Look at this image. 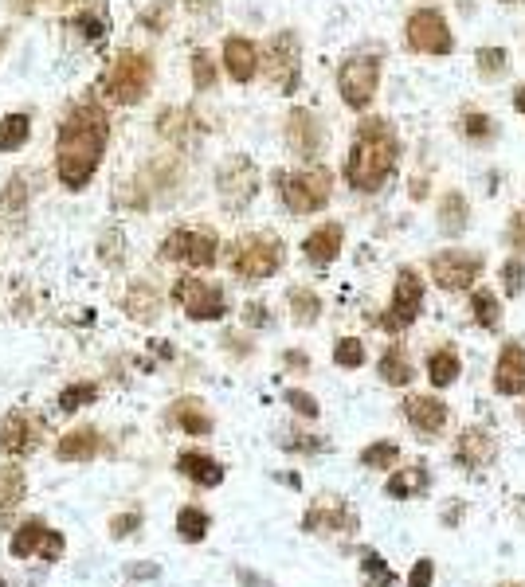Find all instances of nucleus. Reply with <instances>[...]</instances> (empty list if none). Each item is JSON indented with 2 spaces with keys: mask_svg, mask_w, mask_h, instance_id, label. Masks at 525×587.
Returning <instances> with one entry per match:
<instances>
[{
  "mask_svg": "<svg viewBox=\"0 0 525 587\" xmlns=\"http://www.w3.org/2000/svg\"><path fill=\"white\" fill-rule=\"evenodd\" d=\"M106 145H110V114L91 98L75 102L55 130V181L67 192H83L102 169Z\"/></svg>",
  "mask_w": 525,
  "mask_h": 587,
  "instance_id": "obj_1",
  "label": "nucleus"
},
{
  "mask_svg": "<svg viewBox=\"0 0 525 587\" xmlns=\"http://www.w3.org/2000/svg\"><path fill=\"white\" fill-rule=\"evenodd\" d=\"M396 161H400V137L392 130V122L369 118L353 134L349 161H345V181L353 184L357 192L373 196L396 177Z\"/></svg>",
  "mask_w": 525,
  "mask_h": 587,
  "instance_id": "obj_2",
  "label": "nucleus"
},
{
  "mask_svg": "<svg viewBox=\"0 0 525 587\" xmlns=\"http://www.w3.org/2000/svg\"><path fill=\"white\" fill-rule=\"evenodd\" d=\"M153 79H157V67H153V59L145 55V51H122L114 63H110V71H106V94L118 102V106H138L149 98L153 91Z\"/></svg>",
  "mask_w": 525,
  "mask_h": 587,
  "instance_id": "obj_3",
  "label": "nucleus"
},
{
  "mask_svg": "<svg viewBox=\"0 0 525 587\" xmlns=\"http://www.w3.org/2000/svg\"><path fill=\"white\" fill-rule=\"evenodd\" d=\"M232 274L243 282H263L283 271V243L271 231H251L232 243Z\"/></svg>",
  "mask_w": 525,
  "mask_h": 587,
  "instance_id": "obj_4",
  "label": "nucleus"
},
{
  "mask_svg": "<svg viewBox=\"0 0 525 587\" xmlns=\"http://www.w3.org/2000/svg\"><path fill=\"white\" fill-rule=\"evenodd\" d=\"M279 200L287 204L294 216H314L330 204V192H334V177L330 169L322 165H310L302 173H279Z\"/></svg>",
  "mask_w": 525,
  "mask_h": 587,
  "instance_id": "obj_5",
  "label": "nucleus"
},
{
  "mask_svg": "<svg viewBox=\"0 0 525 587\" xmlns=\"http://www.w3.org/2000/svg\"><path fill=\"white\" fill-rule=\"evenodd\" d=\"M259 67L267 75V83L279 94H294L298 91V79H302V44L294 32H279L267 51L259 55Z\"/></svg>",
  "mask_w": 525,
  "mask_h": 587,
  "instance_id": "obj_6",
  "label": "nucleus"
},
{
  "mask_svg": "<svg viewBox=\"0 0 525 587\" xmlns=\"http://www.w3.org/2000/svg\"><path fill=\"white\" fill-rule=\"evenodd\" d=\"M161 259L169 263H185V267H196V271H208L216 267L220 259V243L212 231H200V227H177L161 239Z\"/></svg>",
  "mask_w": 525,
  "mask_h": 587,
  "instance_id": "obj_7",
  "label": "nucleus"
},
{
  "mask_svg": "<svg viewBox=\"0 0 525 587\" xmlns=\"http://www.w3.org/2000/svg\"><path fill=\"white\" fill-rule=\"evenodd\" d=\"M259 165L247 157V153H236V157H228L224 165H220V173H216V196H220V204L228 208V212H243L255 196H259Z\"/></svg>",
  "mask_w": 525,
  "mask_h": 587,
  "instance_id": "obj_8",
  "label": "nucleus"
},
{
  "mask_svg": "<svg viewBox=\"0 0 525 587\" xmlns=\"http://www.w3.org/2000/svg\"><path fill=\"white\" fill-rule=\"evenodd\" d=\"M377 87H381V59L377 55H353V59L341 63L337 91H341V102L349 110H365L377 98Z\"/></svg>",
  "mask_w": 525,
  "mask_h": 587,
  "instance_id": "obj_9",
  "label": "nucleus"
},
{
  "mask_svg": "<svg viewBox=\"0 0 525 587\" xmlns=\"http://www.w3.org/2000/svg\"><path fill=\"white\" fill-rule=\"evenodd\" d=\"M173 302L192 317V321H220L228 317V294L216 286V282H204V278H177L173 286Z\"/></svg>",
  "mask_w": 525,
  "mask_h": 587,
  "instance_id": "obj_10",
  "label": "nucleus"
},
{
  "mask_svg": "<svg viewBox=\"0 0 525 587\" xmlns=\"http://www.w3.org/2000/svg\"><path fill=\"white\" fill-rule=\"evenodd\" d=\"M424 310V282H420V274L412 271V267H400L396 271V286H392V302H388V314L381 317L384 329H392V333H400V329H408L416 317Z\"/></svg>",
  "mask_w": 525,
  "mask_h": 587,
  "instance_id": "obj_11",
  "label": "nucleus"
},
{
  "mask_svg": "<svg viewBox=\"0 0 525 587\" xmlns=\"http://www.w3.org/2000/svg\"><path fill=\"white\" fill-rule=\"evenodd\" d=\"M408 47L420 55H451L455 51V36L443 20V12L435 8H420L408 16Z\"/></svg>",
  "mask_w": 525,
  "mask_h": 587,
  "instance_id": "obj_12",
  "label": "nucleus"
},
{
  "mask_svg": "<svg viewBox=\"0 0 525 587\" xmlns=\"http://www.w3.org/2000/svg\"><path fill=\"white\" fill-rule=\"evenodd\" d=\"M482 267H486V259L475 251H439L431 259V282L443 290H471Z\"/></svg>",
  "mask_w": 525,
  "mask_h": 587,
  "instance_id": "obj_13",
  "label": "nucleus"
},
{
  "mask_svg": "<svg viewBox=\"0 0 525 587\" xmlns=\"http://www.w3.org/2000/svg\"><path fill=\"white\" fill-rule=\"evenodd\" d=\"M302 533L310 537H341V533H357V513L341 501V497H318L306 517H302Z\"/></svg>",
  "mask_w": 525,
  "mask_h": 587,
  "instance_id": "obj_14",
  "label": "nucleus"
},
{
  "mask_svg": "<svg viewBox=\"0 0 525 587\" xmlns=\"http://www.w3.org/2000/svg\"><path fill=\"white\" fill-rule=\"evenodd\" d=\"M12 556H20V560H28V556H44L48 564H55L59 556H63V548H67V541H63V533H55V529H48L40 517H32V521H24L16 533H12Z\"/></svg>",
  "mask_w": 525,
  "mask_h": 587,
  "instance_id": "obj_15",
  "label": "nucleus"
},
{
  "mask_svg": "<svg viewBox=\"0 0 525 587\" xmlns=\"http://www.w3.org/2000/svg\"><path fill=\"white\" fill-rule=\"evenodd\" d=\"M40 435H44V419H36L32 411L16 407L0 423V451L12 454V458H24V454H32L40 447Z\"/></svg>",
  "mask_w": 525,
  "mask_h": 587,
  "instance_id": "obj_16",
  "label": "nucleus"
},
{
  "mask_svg": "<svg viewBox=\"0 0 525 587\" xmlns=\"http://www.w3.org/2000/svg\"><path fill=\"white\" fill-rule=\"evenodd\" d=\"M287 145L294 149V157L318 165L322 149H326V126L318 122L314 110H290L287 118Z\"/></svg>",
  "mask_w": 525,
  "mask_h": 587,
  "instance_id": "obj_17",
  "label": "nucleus"
},
{
  "mask_svg": "<svg viewBox=\"0 0 525 587\" xmlns=\"http://www.w3.org/2000/svg\"><path fill=\"white\" fill-rule=\"evenodd\" d=\"M494 392L498 396H522L525 392V345L506 341L494 364Z\"/></svg>",
  "mask_w": 525,
  "mask_h": 587,
  "instance_id": "obj_18",
  "label": "nucleus"
},
{
  "mask_svg": "<svg viewBox=\"0 0 525 587\" xmlns=\"http://www.w3.org/2000/svg\"><path fill=\"white\" fill-rule=\"evenodd\" d=\"M224 71L232 83H251L259 75V47L247 36H228L224 40Z\"/></svg>",
  "mask_w": 525,
  "mask_h": 587,
  "instance_id": "obj_19",
  "label": "nucleus"
},
{
  "mask_svg": "<svg viewBox=\"0 0 525 587\" xmlns=\"http://www.w3.org/2000/svg\"><path fill=\"white\" fill-rule=\"evenodd\" d=\"M404 419L420 435H439L447 427V404L435 396H408L404 400Z\"/></svg>",
  "mask_w": 525,
  "mask_h": 587,
  "instance_id": "obj_20",
  "label": "nucleus"
},
{
  "mask_svg": "<svg viewBox=\"0 0 525 587\" xmlns=\"http://www.w3.org/2000/svg\"><path fill=\"white\" fill-rule=\"evenodd\" d=\"M494 435L490 431H482V427H467L459 439H455V462L459 466H467V470H482V466H490L494 462Z\"/></svg>",
  "mask_w": 525,
  "mask_h": 587,
  "instance_id": "obj_21",
  "label": "nucleus"
},
{
  "mask_svg": "<svg viewBox=\"0 0 525 587\" xmlns=\"http://www.w3.org/2000/svg\"><path fill=\"white\" fill-rule=\"evenodd\" d=\"M341 239H345L341 224L314 227V231L302 239V255H306V263H314V267H330L337 255H341Z\"/></svg>",
  "mask_w": 525,
  "mask_h": 587,
  "instance_id": "obj_22",
  "label": "nucleus"
},
{
  "mask_svg": "<svg viewBox=\"0 0 525 587\" xmlns=\"http://www.w3.org/2000/svg\"><path fill=\"white\" fill-rule=\"evenodd\" d=\"M102 454V435L95 427H75L55 443V458L59 462H91Z\"/></svg>",
  "mask_w": 525,
  "mask_h": 587,
  "instance_id": "obj_23",
  "label": "nucleus"
},
{
  "mask_svg": "<svg viewBox=\"0 0 525 587\" xmlns=\"http://www.w3.org/2000/svg\"><path fill=\"white\" fill-rule=\"evenodd\" d=\"M71 28L87 40V44H102L110 36V12H106V0H83L71 16Z\"/></svg>",
  "mask_w": 525,
  "mask_h": 587,
  "instance_id": "obj_24",
  "label": "nucleus"
},
{
  "mask_svg": "<svg viewBox=\"0 0 525 587\" xmlns=\"http://www.w3.org/2000/svg\"><path fill=\"white\" fill-rule=\"evenodd\" d=\"M177 470H181L189 482L204 486V490H216V486L224 482V466L204 451H181L177 454Z\"/></svg>",
  "mask_w": 525,
  "mask_h": 587,
  "instance_id": "obj_25",
  "label": "nucleus"
},
{
  "mask_svg": "<svg viewBox=\"0 0 525 587\" xmlns=\"http://www.w3.org/2000/svg\"><path fill=\"white\" fill-rule=\"evenodd\" d=\"M377 372H381L384 384H392V388H404V384H412V376H416V368L408 361V353L400 349V345H388L381 353V361H377Z\"/></svg>",
  "mask_w": 525,
  "mask_h": 587,
  "instance_id": "obj_26",
  "label": "nucleus"
},
{
  "mask_svg": "<svg viewBox=\"0 0 525 587\" xmlns=\"http://www.w3.org/2000/svg\"><path fill=\"white\" fill-rule=\"evenodd\" d=\"M169 419H173L185 435H212V415L204 411L200 400H177L173 411H169Z\"/></svg>",
  "mask_w": 525,
  "mask_h": 587,
  "instance_id": "obj_27",
  "label": "nucleus"
},
{
  "mask_svg": "<svg viewBox=\"0 0 525 587\" xmlns=\"http://www.w3.org/2000/svg\"><path fill=\"white\" fill-rule=\"evenodd\" d=\"M122 306H126V314L134 317V321H153V317L161 314V298H157V290L149 282H134L126 290V298H122Z\"/></svg>",
  "mask_w": 525,
  "mask_h": 587,
  "instance_id": "obj_28",
  "label": "nucleus"
},
{
  "mask_svg": "<svg viewBox=\"0 0 525 587\" xmlns=\"http://www.w3.org/2000/svg\"><path fill=\"white\" fill-rule=\"evenodd\" d=\"M32 137V114H4L0 118V153H20Z\"/></svg>",
  "mask_w": 525,
  "mask_h": 587,
  "instance_id": "obj_29",
  "label": "nucleus"
},
{
  "mask_svg": "<svg viewBox=\"0 0 525 587\" xmlns=\"http://www.w3.org/2000/svg\"><path fill=\"white\" fill-rule=\"evenodd\" d=\"M459 372H463V361L455 349H435L428 357V380L435 388H451L459 380Z\"/></svg>",
  "mask_w": 525,
  "mask_h": 587,
  "instance_id": "obj_30",
  "label": "nucleus"
},
{
  "mask_svg": "<svg viewBox=\"0 0 525 587\" xmlns=\"http://www.w3.org/2000/svg\"><path fill=\"white\" fill-rule=\"evenodd\" d=\"M388 497H396V501H404V497L412 494H424L428 490V466H408V470H396L392 478H388Z\"/></svg>",
  "mask_w": 525,
  "mask_h": 587,
  "instance_id": "obj_31",
  "label": "nucleus"
},
{
  "mask_svg": "<svg viewBox=\"0 0 525 587\" xmlns=\"http://www.w3.org/2000/svg\"><path fill=\"white\" fill-rule=\"evenodd\" d=\"M28 494V478L20 466H0V517L12 513Z\"/></svg>",
  "mask_w": 525,
  "mask_h": 587,
  "instance_id": "obj_32",
  "label": "nucleus"
},
{
  "mask_svg": "<svg viewBox=\"0 0 525 587\" xmlns=\"http://www.w3.org/2000/svg\"><path fill=\"white\" fill-rule=\"evenodd\" d=\"M439 231L443 235H463L467 231V200H463V192H447L439 200Z\"/></svg>",
  "mask_w": 525,
  "mask_h": 587,
  "instance_id": "obj_33",
  "label": "nucleus"
},
{
  "mask_svg": "<svg viewBox=\"0 0 525 587\" xmlns=\"http://www.w3.org/2000/svg\"><path fill=\"white\" fill-rule=\"evenodd\" d=\"M208 529H212V517H208L200 505H185V509L177 513V537L185 544H200L208 537Z\"/></svg>",
  "mask_w": 525,
  "mask_h": 587,
  "instance_id": "obj_34",
  "label": "nucleus"
},
{
  "mask_svg": "<svg viewBox=\"0 0 525 587\" xmlns=\"http://www.w3.org/2000/svg\"><path fill=\"white\" fill-rule=\"evenodd\" d=\"M361 576H365V584L369 587H392L396 584V572L388 568V560H384L381 552H373V548H365V552H361Z\"/></svg>",
  "mask_w": 525,
  "mask_h": 587,
  "instance_id": "obj_35",
  "label": "nucleus"
},
{
  "mask_svg": "<svg viewBox=\"0 0 525 587\" xmlns=\"http://www.w3.org/2000/svg\"><path fill=\"white\" fill-rule=\"evenodd\" d=\"M290 314H294L298 325H314L318 314H322V298H318L314 290L298 286V290H290Z\"/></svg>",
  "mask_w": 525,
  "mask_h": 587,
  "instance_id": "obj_36",
  "label": "nucleus"
},
{
  "mask_svg": "<svg viewBox=\"0 0 525 587\" xmlns=\"http://www.w3.org/2000/svg\"><path fill=\"white\" fill-rule=\"evenodd\" d=\"M471 310H475V325L490 329V333L502 325V306H498V298L490 290H475L471 294Z\"/></svg>",
  "mask_w": 525,
  "mask_h": 587,
  "instance_id": "obj_37",
  "label": "nucleus"
},
{
  "mask_svg": "<svg viewBox=\"0 0 525 587\" xmlns=\"http://www.w3.org/2000/svg\"><path fill=\"white\" fill-rule=\"evenodd\" d=\"M400 462V447L396 443H388V439H381V443H369L365 451H361V466L365 470H392Z\"/></svg>",
  "mask_w": 525,
  "mask_h": 587,
  "instance_id": "obj_38",
  "label": "nucleus"
},
{
  "mask_svg": "<svg viewBox=\"0 0 525 587\" xmlns=\"http://www.w3.org/2000/svg\"><path fill=\"white\" fill-rule=\"evenodd\" d=\"M95 400H98V384L79 380V384H67L59 392V411H79V407H91Z\"/></svg>",
  "mask_w": 525,
  "mask_h": 587,
  "instance_id": "obj_39",
  "label": "nucleus"
},
{
  "mask_svg": "<svg viewBox=\"0 0 525 587\" xmlns=\"http://www.w3.org/2000/svg\"><path fill=\"white\" fill-rule=\"evenodd\" d=\"M192 87L196 91H212L216 87V59L208 51H196L192 55Z\"/></svg>",
  "mask_w": 525,
  "mask_h": 587,
  "instance_id": "obj_40",
  "label": "nucleus"
},
{
  "mask_svg": "<svg viewBox=\"0 0 525 587\" xmlns=\"http://www.w3.org/2000/svg\"><path fill=\"white\" fill-rule=\"evenodd\" d=\"M334 364L337 368H361V364H365V341L341 337L334 345Z\"/></svg>",
  "mask_w": 525,
  "mask_h": 587,
  "instance_id": "obj_41",
  "label": "nucleus"
},
{
  "mask_svg": "<svg viewBox=\"0 0 525 587\" xmlns=\"http://www.w3.org/2000/svg\"><path fill=\"white\" fill-rule=\"evenodd\" d=\"M24 204H28V188H24V177L16 173L12 181L4 184V192H0V212H24Z\"/></svg>",
  "mask_w": 525,
  "mask_h": 587,
  "instance_id": "obj_42",
  "label": "nucleus"
},
{
  "mask_svg": "<svg viewBox=\"0 0 525 587\" xmlns=\"http://www.w3.org/2000/svg\"><path fill=\"white\" fill-rule=\"evenodd\" d=\"M478 71H482V79H498L506 71V51L502 47H482L478 51Z\"/></svg>",
  "mask_w": 525,
  "mask_h": 587,
  "instance_id": "obj_43",
  "label": "nucleus"
},
{
  "mask_svg": "<svg viewBox=\"0 0 525 587\" xmlns=\"http://www.w3.org/2000/svg\"><path fill=\"white\" fill-rule=\"evenodd\" d=\"M502 286H506V294H522L525 290V263L522 259H506V267H502Z\"/></svg>",
  "mask_w": 525,
  "mask_h": 587,
  "instance_id": "obj_44",
  "label": "nucleus"
},
{
  "mask_svg": "<svg viewBox=\"0 0 525 587\" xmlns=\"http://www.w3.org/2000/svg\"><path fill=\"white\" fill-rule=\"evenodd\" d=\"M287 404L294 407L298 415H306V419H318V415H322L318 400H314L310 392H302V388H287Z\"/></svg>",
  "mask_w": 525,
  "mask_h": 587,
  "instance_id": "obj_45",
  "label": "nucleus"
},
{
  "mask_svg": "<svg viewBox=\"0 0 525 587\" xmlns=\"http://www.w3.org/2000/svg\"><path fill=\"white\" fill-rule=\"evenodd\" d=\"M138 529H142V513H138V509L118 513V517L110 521V537H118V541H122V537H134Z\"/></svg>",
  "mask_w": 525,
  "mask_h": 587,
  "instance_id": "obj_46",
  "label": "nucleus"
},
{
  "mask_svg": "<svg viewBox=\"0 0 525 587\" xmlns=\"http://www.w3.org/2000/svg\"><path fill=\"white\" fill-rule=\"evenodd\" d=\"M463 134L471 137V141H490L494 137V122L486 114H467L463 118Z\"/></svg>",
  "mask_w": 525,
  "mask_h": 587,
  "instance_id": "obj_47",
  "label": "nucleus"
},
{
  "mask_svg": "<svg viewBox=\"0 0 525 587\" xmlns=\"http://www.w3.org/2000/svg\"><path fill=\"white\" fill-rule=\"evenodd\" d=\"M431 580H435V560H416L412 564V572H408V584L404 587H431Z\"/></svg>",
  "mask_w": 525,
  "mask_h": 587,
  "instance_id": "obj_48",
  "label": "nucleus"
},
{
  "mask_svg": "<svg viewBox=\"0 0 525 587\" xmlns=\"http://www.w3.org/2000/svg\"><path fill=\"white\" fill-rule=\"evenodd\" d=\"M283 447L287 451H322L326 439H318V435H294V439H283Z\"/></svg>",
  "mask_w": 525,
  "mask_h": 587,
  "instance_id": "obj_49",
  "label": "nucleus"
},
{
  "mask_svg": "<svg viewBox=\"0 0 525 587\" xmlns=\"http://www.w3.org/2000/svg\"><path fill=\"white\" fill-rule=\"evenodd\" d=\"M510 243H514V251H525V208L510 216Z\"/></svg>",
  "mask_w": 525,
  "mask_h": 587,
  "instance_id": "obj_50",
  "label": "nucleus"
},
{
  "mask_svg": "<svg viewBox=\"0 0 525 587\" xmlns=\"http://www.w3.org/2000/svg\"><path fill=\"white\" fill-rule=\"evenodd\" d=\"M126 576H130V580H157V576H161V568H157V564H149V560H142V564H126Z\"/></svg>",
  "mask_w": 525,
  "mask_h": 587,
  "instance_id": "obj_51",
  "label": "nucleus"
},
{
  "mask_svg": "<svg viewBox=\"0 0 525 587\" xmlns=\"http://www.w3.org/2000/svg\"><path fill=\"white\" fill-rule=\"evenodd\" d=\"M243 321H247V325H267V321H271V317H267V306H259V302H247Z\"/></svg>",
  "mask_w": 525,
  "mask_h": 587,
  "instance_id": "obj_52",
  "label": "nucleus"
},
{
  "mask_svg": "<svg viewBox=\"0 0 525 587\" xmlns=\"http://www.w3.org/2000/svg\"><path fill=\"white\" fill-rule=\"evenodd\" d=\"M236 576H239V584H247V587H275L271 580H263V576H255V572H247V568H239Z\"/></svg>",
  "mask_w": 525,
  "mask_h": 587,
  "instance_id": "obj_53",
  "label": "nucleus"
},
{
  "mask_svg": "<svg viewBox=\"0 0 525 587\" xmlns=\"http://www.w3.org/2000/svg\"><path fill=\"white\" fill-rule=\"evenodd\" d=\"M165 16H169V8L161 4V8H153V12H145V16H142V24H149V28H161V24H165Z\"/></svg>",
  "mask_w": 525,
  "mask_h": 587,
  "instance_id": "obj_54",
  "label": "nucleus"
},
{
  "mask_svg": "<svg viewBox=\"0 0 525 587\" xmlns=\"http://www.w3.org/2000/svg\"><path fill=\"white\" fill-rule=\"evenodd\" d=\"M428 196V184L424 181H412V200H424Z\"/></svg>",
  "mask_w": 525,
  "mask_h": 587,
  "instance_id": "obj_55",
  "label": "nucleus"
},
{
  "mask_svg": "<svg viewBox=\"0 0 525 587\" xmlns=\"http://www.w3.org/2000/svg\"><path fill=\"white\" fill-rule=\"evenodd\" d=\"M514 110H518V114H525V87H518V91H514Z\"/></svg>",
  "mask_w": 525,
  "mask_h": 587,
  "instance_id": "obj_56",
  "label": "nucleus"
},
{
  "mask_svg": "<svg viewBox=\"0 0 525 587\" xmlns=\"http://www.w3.org/2000/svg\"><path fill=\"white\" fill-rule=\"evenodd\" d=\"M192 12H212V0H189Z\"/></svg>",
  "mask_w": 525,
  "mask_h": 587,
  "instance_id": "obj_57",
  "label": "nucleus"
},
{
  "mask_svg": "<svg viewBox=\"0 0 525 587\" xmlns=\"http://www.w3.org/2000/svg\"><path fill=\"white\" fill-rule=\"evenodd\" d=\"M4 47H8V32H0V55H4Z\"/></svg>",
  "mask_w": 525,
  "mask_h": 587,
  "instance_id": "obj_58",
  "label": "nucleus"
},
{
  "mask_svg": "<svg viewBox=\"0 0 525 587\" xmlns=\"http://www.w3.org/2000/svg\"><path fill=\"white\" fill-rule=\"evenodd\" d=\"M498 587H525V584H498Z\"/></svg>",
  "mask_w": 525,
  "mask_h": 587,
  "instance_id": "obj_59",
  "label": "nucleus"
},
{
  "mask_svg": "<svg viewBox=\"0 0 525 587\" xmlns=\"http://www.w3.org/2000/svg\"><path fill=\"white\" fill-rule=\"evenodd\" d=\"M502 4H522V0H502Z\"/></svg>",
  "mask_w": 525,
  "mask_h": 587,
  "instance_id": "obj_60",
  "label": "nucleus"
},
{
  "mask_svg": "<svg viewBox=\"0 0 525 587\" xmlns=\"http://www.w3.org/2000/svg\"><path fill=\"white\" fill-rule=\"evenodd\" d=\"M0 587H8V580H4V576H0Z\"/></svg>",
  "mask_w": 525,
  "mask_h": 587,
  "instance_id": "obj_61",
  "label": "nucleus"
},
{
  "mask_svg": "<svg viewBox=\"0 0 525 587\" xmlns=\"http://www.w3.org/2000/svg\"><path fill=\"white\" fill-rule=\"evenodd\" d=\"M28 4H44V0H28Z\"/></svg>",
  "mask_w": 525,
  "mask_h": 587,
  "instance_id": "obj_62",
  "label": "nucleus"
}]
</instances>
